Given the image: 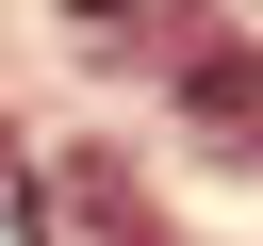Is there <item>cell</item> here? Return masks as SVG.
<instances>
[{
	"label": "cell",
	"mask_w": 263,
	"mask_h": 246,
	"mask_svg": "<svg viewBox=\"0 0 263 246\" xmlns=\"http://www.w3.org/2000/svg\"><path fill=\"white\" fill-rule=\"evenodd\" d=\"M181 115H197V148H263V49H197Z\"/></svg>",
	"instance_id": "obj_1"
},
{
	"label": "cell",
	"mask_w": 263,
	"mask_h": 246,
	"mask_svg": "<svg viewBox=\"0 0 263 246\" xmlns=\"http://www.w3.org/2000/svg\"><path fill=\"white\" fill-rule=\"evenodd\" d=\"M0 246H49V180H16V197H0Z\"/></svg>",
	"instance_id": "obj_2"
}]
</instances>
